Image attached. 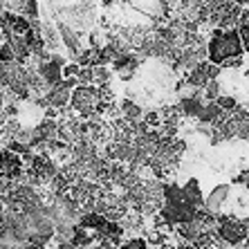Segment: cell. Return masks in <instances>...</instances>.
Wrapping results in <instances>:
<instances>
[{"instance_id":"6da1fadb","label":"cell","mask_w":249,"mask_h":249,"mask_svg":"<svg viewBox=\"0 0 249 249\" xmlns=\"http://www.w3.org/2000/svg\"><path fill=\"white\" fill-rule=\"evenodd\" d=\"M243 54H245V47L236 27H229V29L213 27V32H211V36L207 41V61H211L215 65H222L227 58H236V56H243Z\"/></svg>"},{"instance_id":"7a4b0ae2","label":"cell","mask_w":249,"mask_h":249,"mask_svg":"<svg viewBox=\"0 0 249 249\" xmlns=\"http://www.w3.org/2000/svg\"><path fill=\"white\" fill-rule=\"evenodd\" d=\"M215 225H218V236L227 245L238 247V245L245 243V238H247V225H245V220H238V218L227 215V213H215Z\"/></svg>"},{"instance_id":"3957f363","label":"cell","mask_w":249,"mask_h":249,"mask_svg":"<svg viewBox=\"0 0 249 249\" xmlns=\"http://www.w3.org/2000/svg\"><path fill=\"white\" fill-rule=\"evenodd\" d=\"M218 76H220V65L211 63V61H200V63L193 65V68L186 72L184 83L197 88V90H202L204 83L211 81V79H218Z\"/></svg>"},{"instance_id":"277c9868","label":"cell","mask_w":249,"mask_h":249,"mask_svg":"<svg viewBox=\"0 0 249 249\" xmlns=\"http://www.w3.org/2000/svg\"><path fill=\"white\" fill-rule=\"evenodd\" d=\"M23 157L16 155L9 148H2L0 151V175L2 178H9V180H18L23 175Z\"/></svg>"},{"instance_id":"5b68a950","label":"cell","mask_w":249,"mask_h":249,"mask_svg":"<svg viewBox=\"0 0 249 249\" xmlns=\"http://www.w3.org/2000/svg\"><path fill=\"white\" fill-rule=\"evenodd\" d=\"M137 68H139V58L135 56L133 52H124L112 61V70H115L122 79H130V76L137 72Z\"/></svg>"},{"instance_id":"8992f818","label":"cell","mask_w":249,"mask_h":249,"mask_svg":"<svg viewBox=\"0 0 249 249\" xmlns=\"http://www.w3.org/2000/svg\"><path fill=\"white\" fill-rule=\"evenodd\" d=\"M58 36H61V43L65 45V50L72 54V58H74L76 54L83 50V47H81V38H79V34H76L70 25L58 23Z\"/></svg>"},{"instance_id":"52a82bcc","label":"cell","mask_w":249,"mask_h":249,"mask_svg":"<svg viewBox=\"0 0 249 249\" xmlns=\"http://www.w3.org/2000/svg\"><path fill=\"white\" fill-rule=\"evenodd\" d=\"M229 189H231V184H220V186H215L213 191L209 193L207 200H204V209H209L211 213H220L222 209H225L227 196H229Z\"/></svg>"},{"instance_id":"ba28073f","label":"cell","mask_w":249,"mask_h":249,"mask_svg":"<svg viewBox=\"0 0 249 249\" xmlns=\"http://www.w3.org/2000/svg\"><path fill=\"white\" fill-rule=\"evenodd\" d=\"M222 115H225V110H222V108L215 104V101H207V104L202 106V110L197 112L196 119L200 124H209V126H213V124L218 122Z\"/></svg>"},{"instance_id":"9c48e42d","label":"cell","mask_w":249,"mask_h":249,"mask_svg":"<svg viewBox=\"0 0 249 249\" xmlns=\"http://www.w3.org/2000/svg\"><path fill=\"white\" fill-rule=\"evenodd\" d=\"M182 191H184L186 200L193 204V207H204V197H202V191H200V182L197 180H189L184 186H182Z\"/></svg>"},{"instance_id":"30bf717a","label":"cell","mask_w":249,"mask_h":249,"mask_svg":"<svg viewBox=\"0 0 249 249\" xmlns=\"http://www.w3.org/2000/svg\"><path fill=\"white\" fill-rule=\"evenodd\" d=\"M106 222H108V218H106L104 213H99V211H88V213H83V218L79 220V225H83L86 229L101 231V229L106 227Z\"/></svg>"},{"instance_id":"8fae6325","label":"cell","mask_w":249,"mask_h":249,"mask_svg":"<svg viewBox=\"0 0 249 249\" xmlns=\"http://www.w3.org/2000/svg\"><path fill=\"white\" fill-rule=\"evenodd\" d=\"M119 110H122V117H124V119H128V122H139V119L144 117V108H142L139 104H135L133 99L122 101Z\"/></svg>"},{"instance_id":"7c38bea8","label":"cell","mask_w":249,"mask_h":249,"mask_svg":"<svg viewBox=\"0 0 249 249\" xmlns=\"http://www.w3.org/2000/svg\"><path fill=\"white\" fill-rule=\"evenodd\" d=\"M218 94H220V81H218V79H211V81L204 83V88H202L204 101H215Z\"/></svg>"},{"instance_id":"4fadbf2b","label":"cell","mask_w":249,"mask_h":249,"mask_svg":"<svg viewBox=\"0 0 249 249\" xmlns=\"http://www.w3.org/2000/svg\"><path fill=\"white\" fill-rule=\"evenodd\" d=\"M215 104L220 106L225 112H229V110H233L238 106V101H236V97H227V94H218V99H215Z\"/></svg>"},{"instance_id":"5bb4252c","label":"cell","mask_w":249,"mask_h":249,"mask_svg":"<svg viewBox=\"0 0 249 249\" xmlns=\"http://www.w3.org/2000/svg\"><path fill=\"white\" fill-rule=\"evenodd\" d=\"M146 238H130L126 243H122V249H146Z\"/></svg>"},{"instance_id":"9a60e30c","label":"cell","mask_w":249,"mask_h":249,"mask_svg":"<svg viewBox=\"0 0 249 249\" xmlns=\"http://www.w3.org/2000/svg\"><path fill=\"white\" fill-rule=\"evenodd\" d=\"M238 34H240V41H243L245 52H249V25H238Z\"/></svg>"},{"instance_id":"2e32d148","label":"cell","mask_w":249,"mask_h":249,"mask_svg":"<svg viewBox=\"0 0 249 249\" xmlns=\"http://www.w3.org/2000/svg\"><path fill=\"white\" fill-rule=\"evenodd\" d=\"M233 184H236V186H243V189H247V191H249V171H243L240 175H236Z\"/></svg>"},{"instance_id":"e0dca14e","label":"cell","mask_w":249,"mask_h":249,"mask_svg":"<svg viewBox=\"0 0 249 249\" xmlns=\"http://www.w3.org/2000/svg\"><path fill=\"white\" fill-rule=\"evenodd\" d=\"M79 74V65L76 63H65L63 65V79L65 76H76Z\"/></svg>"},{"instance_id":"ac0fdd59","label":"cell","mask_w":249,"mask_h":249,"mask_svg":"<svg viewBox=\"0 0 249 249\" xmlns=\"http://www.w3.org/2000/svg\"><path fill=\"white\" fill-rule=\"evenodd\" d=\"M236 5H240V7H249V0H233Z\"/></svg>"}]
</instances>
